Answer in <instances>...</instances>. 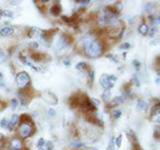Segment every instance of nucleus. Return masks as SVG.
I'll return each instance as SVG.
<instances>
[{
  "mask_svg": "<svg viewBox=\"0 0 160 150\" xmlns=\"http://www.w3.org/2000/svg\"><path fill=\"white\" fill-rule=\"evenodd\" d=\"M20 122V116L19 114H13V116L9 118V130H13L16 128V125H19Z\"/></svg>",
  "mask_w": 160,
  "mask_h": 150,
  "instance_id": "nucleus-10",
  "label": "nucleus"
},
{
  "mask_svg": "<svg viewBox=\"0 0 160 150\" xmlns=\"http://www.w3.org/2000/svg\"><path fill=\"white\" fill-rule=\"evenodd\" d=\"M79 150H80V149H79Z\"/></svg>",
  "mask_w": 160,
  "mask_h": 150,
  "instance_id": "nucleus-43",
  "label": "nucleus"
},
{
  "mask_svg": "<svg viewBox=\"0 0 160 150\" xmlns=\"http://www.w3.org/2000/svg\"><path fill=\"white\" fill-rule=\"evenodd\" d=\"M4 146V136L3 134H0V148Z\"/></svg>",
  "mask_w": 160,
  "mask_h": 150,
  "instance_id": "nucleus-37",
  "label": "nucleus"
},
{
  "mask_svg": "<svg viewBox=\"0 0 160 150\" xmlns=\"http://www.w3.org/2000/svg\"><path fill=\"white\" fill-rule=\"evenodd\" d=\"M108 60H109V61H112V63H115V64H118L119 63V60H118V57H115L113 56V54H107V56H106Z\"/></svg>",
  "mask_w": 160,
  "mask_h": 150,
  "instance_id": "nucleus-28",
  "label": "nucleus"
},
{
  "mask_svg": "<svg viewBox=\"0 0 160 150\" xmlns=\"http://www.w3.org/2000/svg\"><path fill=\"white\" fill-rule=\"evenodd\" d=\"M153 137H155V139L160 141V125H158V126L155 128V130H153Z\"/></svg>",
  "mask_w": 160,
  "mask_h": 150,
  "instance_id": "nucleus-21",
  "label": "nucleus"
},
{
  "mask_svg": "<svg viewBox=\"0 0 160 150\" xmlns=\"http://www.w3.org/2000/svg\"><path fill=\"white\" fill-rule=\"evenodd\" d=\"M19 104H20V102H19L18 98H12V100H11V108H12V109H16V108L19 106Z\"/></svg>",
  "mask_w": 160,
  "mask_h": 150,
  "instance_id": "nucleus-26",
  "label": "nucleus"
},
{
  "mask_svg": "<svg viewBox=\"0 0 160 150\" xmlns=\"http://www.w3.org/2000/svg\"><path fill=\"white\" fill-rule=\"evenodd\" d=\"M99 82H100V85H102V88H104V91H106V92H109L112 89V87H113V85L109 82L108 74H102V76H100Z\"/></svg>",
  "mask_w": 160,
  "mask_h": 150,
  "instance_id": "nucleus-7",
  "label": "nucleus"
},
{
  "mask_svg": "<svg viewBox=\"0 0 160 150\" xmlns=\"http://www.w3.org/2000/svg\"><path fill=\"white\" fill-rule=\"evenodd\" d=\"M103 100H104V101H106L107 104L111 102L112 97H111V94H109V92H106V91H104V93H103Z\"/></svg>",
  "mask_w": 160,
  "mask_h": 150,
  "instance_id": "nucleus-22",
  "label": "nucleus"
},
{
  "mask_svg": "<svg viewBox=\"0 0 160 150\" xmlns=\"http://www.w3.org/2000/svg\"><path fill=\"white\" fill-rule=\"evenodd\" d=\"M0 126L3 129H6V130H9V118H3L0 121Z\"/></svg>",
  "mask_w": 160,
  "mask_h": 150,
  "instance_id": "nucleus-17",
  "label": "nucleus"
},
{
  "mask_svg": "<svg viewBox=\"0 0 160 150\" xmlns=\"http://www.w3.org/2000/svg\"><path fill=\"white\" fill-rule=\"evenodd\" d=\"M119 48L122 49V51H127V49L131 48V44H129V43H123V44H122V45H120Z\"/></svg>",
  "mask_w": 160,
  "mask_h": 150,
  "instance_id": "nucleus-29",
  "label": "nucleus"
},
{
  "mask_svg": "<svg viewBox=\"0 0 160 150\" xmlns=\"http://www.w3.org/2000/svg\"><path fill=\"white\" fill-rule=\"evenodd\" d=\"M72 39L68 36L67 33H58L53 37V47L56 49V52H66L71 48Z\"/></svg>",
  "mask_w": 160,
  "mask_h": 150,
  "instance_id": "nucleus-3",
  "label": "nucleus"
},
{
  "mask_svg": "<svg viewBox=\"0 0 160 150\" xmlns=\"http://www.w3.org/2000/svg\"><path fill=\"white\" fill-rule=\"evenodd\" d=\"M19 102L22 105H28L32 100V92H31V88H27V89H23V91L19 92Z\"/></svg>",
  "mask_w": 160,
  "mask_h": 150,
  "instance_id": "nucleus-5",
  "label": "nucleus"
},
{
  "mask_svg": "<svg viewBox=\"0 0 160 150\" xmlns=\"http://www.w3.org/2000/svg\"><path fill=\"white\" fill-rule=\"evenodd\" d=\"M42 97L44 98V101L48 102L49 105H56L58 101H59L58 97L55 96L52 92H49V91H44V92H42Z\"/></svg>",
  "mask_w": 160,
  "mask_h": 150,
  "instance_id": "nucleus-6",
  "label": "nucleus"
},
{
  "mask_svg": "<svg viewBox=\"0 0 160 150\" xmlns=\"http://www.w3.org/2000/svg\"><path fill=\"white\" fill-rule=\"evenodd\" d=\"M75 3H76L79 7H87L91 2H89V0H78V2H75Z\"/></svg>",
  "mask_w": 160,
  "mask_h": 150,
  "instance_id": "nucleus-23",
  "label": "nucleus"
},
{
  "mask_svg": "<svg viewBox=\"0 0 160 150\" xmlns=\"http://www.w3.org/2000/svg\"><path fill=\"white\" fill-rule=\"evenodd\" d=\"M122 113H123V110L120 108H112L111 109V117H112V120H119L120 116H122Z\"/></svg>",
  "mask_w": 160,
  "mask_h": 150,
  "instance_id": "nucleus-12",
  "label": "nucleus"
},
{
  "mask_svg": "<svg viewBox=\"0 0 160 150\" xmlns=\"http://www.w3.org/2000/svg\"><path fill=\"white\" fill-rule=\"evenodd\" d=\"M149 24H147V23H142L140 26L138 27V32L140 33V35H143V36H146V35H148V32H149Z\"/></svg>",
  "mask_w": 160,
  "mask_h": 150,
  "instance_id": "nucleus-11",
  "label": "nucleus"
},
{
  "mask_svg": "<svg viewBox=\"0 0 160 150\" xmlns=\"http://www.w3.org/2000/svg\"><path fill=\"white\" fill-rule=\"evenodd\" d=\"M151 120H152V122L160 125V112H158V113H152V114H151Z\"/></svg>",
  "mask_w": 160,
  "mask_h": 150,
  "instance_id": "nucleus-18",
  "label": "nucleus"
},
{
  "mask_svg": "<svg viewBox=\"0 0 160 150\" xmlns=\"http://www.w3.org/2000/svg\"><path fill=\"white\" fill-rule=\"evenodd\" d=\"M49 13L52 15V16H59L60 13H62V7H60V4L58 2H55L51 7H49Z\"/></svg>",
  "mask_w": 160,
  "mask_h": 150,
  "instance_id": "nucleus-9",
  "label": "nucleus"
},
{
  "mask_svg": "<svg viewBox=\"0 0 160 150\" xmlns=\"http://www.w3.org/2000/svg\"><path fill=\"white\" fill-rule=\"evenodd\" d=\"M4 56H6V53H4L3 49H0V59H4Z\"/></svg>",
  "mask_w": 160,
  "mask_h": 150,
  "instance_id": "nucleus-40",
  "label": "nucleus"
},
{
  "mask_svg": "<svg viewBox=\"0 0 160 150\" xmlns=\"http://www.w3.org/2000/svg\"><path fill=\"white\" fill-rule=\"evenodd\" d=\"M0 87H4V82H3V73L0 72Z\"/></svg>",
  "mask_w": 160,
  "mask_h": 150,
  "instance_id": "nucleus-38",
  "label": "nucleus"
},
{
  "mask_svg": "<svg viewBox=\"0 0 160 150\" xmlns=\"http://www.w3.org/2000/svg\"><path fill=\"white\" fill-rule=\"evenodd\" d=\"M44 149H46V150H53V143H52V141H46Z\"/></svg>",
  "mask_w": 160,
  "mask_h": 150,
  "instance_id": "nucleus-27",
  "label": "nucleus"
},
{
  "mask_svg": "<svg viewBox=\"0 0 160 150\" xmlns=\"http://www.w3.org/2000/svg\"><path fill=\"white\" fill-rule=\"evenodd\" d=\"M0 16H2V11H0Z\"/></svg>",
  "mask_w": 160,
  "mask_h": 150,
  "instance_id": "nucleus-42",
  "label": "nucleus"
},
{
  "mask_svg": "<svg viewBox=\"0 0 160 150\" xmlns=\"http://www.w3.org/2000/svg\"><path fill=\"white\" fill-rule=\"evenodd\" d=\"M2 15H4V16H7V17H13V12L11 11H8V9H6V11H3Z\"/></svg>",
  "mask_w": 160,
  "mask_h": 150,
  "instance_id": "nucleus-33",
  "label": "nucleus"
},
{
  "mask_svg": "<svg viewBox=\"0 0 160 150\" xmlns=\"http://www.w3.org/2000/svg\"><path fill=\"white\" fill-rule=\"evenodd\" d=\"M126 134H127V137H128V139L131 141L132 143H135V142H138V139H136V136H135V133L131 130V129H127V132H126Z\"/></svg>",
  "mask_w": 160,
  "mask_h": 150,
  "instance_id": "nucleus-16",
  "label": "nucleus"
},
{
  "mask_svg": "<svg viewBox=\"0 0 160 150\" xmlns=\"http://www.w3.org/2000/svg\"><path fill=\"white\" fill-rule=\"evenodd\" d=\"M23 150H24V149H23Z\"/></svg>",
  "mask_w": 160,
  "mask_h": 150,
  "instance_id": "nucleus-44",
  "label": "nucleus"
},
{
  "mask_svg": "<svg viewBox=\"0 0 160 150\" xmlns=\"http://www.w3.org/2000/svg\"><path fill=\"white\" fill-rule=\"evenodd\" d=\"M38 150H46V149H44V148H42V149H38Z\"/></svg>",
  "mask_w": 160,
  "mask_h": 150,
  "instance_id": "nucleus-41",
  "label": "nucleus"
},
{
  "mask_svg": "<svg viewBox=\"0 0 160 150\" xmlns=\"http://www.w3.org/2000/svg\"><path fill=\"white\" fill-rule=\"evenodd\" d=\"M44 145H46V139H44V138H39V139H38V143H36L38 149L44 148Z\"/></svg>",
  "mask_w": 160,
  "mask_h": 150,
  "instance_id": "nucleus-25",
  "label": "nucleus"
},
{
  "mask_svg": "<svg viewBox=\"0 0 160 150\" xmlns=\"http://www.w3.org/2000/svg\"><path fill=\"white\" fill-rule=\"evenodd\" d=\"M160 112V101H155V104L152 105V108H151V114L152 113H158Z\"/></svg>",
  "mask_w": 160,
  "mask_h": 150,
  "instance_id": "nucleus-19",
  "label": "nucleus"
},
{
  "mask_svg": "<svg viewBox=\"0 0 160 150\" xmlns=\"http://www.w3.org/2000/svg\"><path fill=\"white\" fill-rule=\"evenodd\" d=\"M29 84H31V76L26 71L16 73V85L20 88V91L29 88Z\"/></svg>",
  "mask_w": 160,
  "mask_h": 150,
  "instance_id": "nucleus-4",
  "label": "nucleus"
},
{
  "mask_svg": "<svg viewBox=\"0 0 160 150\" xmlns=\"http://www.w3.org/2000/svg\"><path fill=\"white\" fill-rule=\"evenodd\" d=\"M146 109H147V101L144 98H139L138 100V110L143 112V110H146Z\"/></svg>",
  "mask_w": 160,
  "mask_h": 150,
  "instance_id": "nucleus-13",
  "label": "nucleus"
},
{
  "mask_svg": "<svg viewBox=\"0 0 160 150\" xmlns=\"http://www.w3.org/2000/svg\"><path fill=\"white\" fill-rule=\"evenodd\" d=\"M132 150H143V148L139 145V142H135L132 143Z\"/></svg>",
  "mask_w": 160,
  "mask_h": 150,
  "instance_id": "nucleus-34",
  "label": "nucleus"
},
{
  "mask_svg": "<svg viewBox=\"0 0 160 150\" xmlns=\"http://www.w3.org/2000/svg\"><path fill=\"white\" fill-rule=\"evenodd\" d=\"M108 78H109V82H111L112 85L116 82V80H118V77L115 76V74H108Z\"/></svg>",
  "mask_w": 160,
  "mask_h": 150,
  "instance_id": "nucleus-32",
  "label": "nucleus"
},
{
  "mask_svg": "<svg viewBox=\"0 0 160 150\" xmlns=\"http://www.w3.org/2000/svg\"><path fill=\"white\" fill-rule=\"evenodd\" d=\"M122 142H123V134H119L118 138H115V146L120 148L122 146Z\"/></svg>",
  "mask_w": 160,
  "mask_h": 150,
  "instance_id": "nucleus-20",
  "label": "nucleus"
},
{
  "mask_svg": "<svg viewBox=\"0 0 160 150\" xmlns=\"http://www.w3.org/2000/svg\"><path fill=\"white\" fill-rule=\"evenodd\" d=\"M35 4H36V7L40 9V11H44L46 7H48V2H47V0H38V2H35Z\"/></svg>",
  "mask_w": 160,
  "mask_h": 150,
  "instance_id": "nucleus-14",
  "label": "nucleus"
},
{
  "mask_svg": "<svg viewBox=\"0 0 160 150\" xmlns=\"http://www.w3.org/2000/svg\"><path fill=\"white\" fill-rule=\"evenodd\" d=\"M132 65L135 67V69H136V71H140V67H142V64H140V61H138V60H133V61H132Z\"/></svg>",
  "mask_w": 160,
  "mask_h": 150,
  "instance_id": "nucleus-31",
  "label": "nucleus"
},
{
  "mask_svg": "<svg viewBox=\"0 0 160 150\" xmlns=\"http://www.w3.org/2000/svg\"><path fill=\"white\" fill-rule=\"evenodd\" d=\"M71 145H72V146H75V148H80V146H83L84 143L82 141H79V139H76V141H72Z\"/></svg>",
  "mask_w": 160,
  "mask_h": 150,
  "instance_id": "nucleus-30",
  "label": "nucleus"
},
{
  "mask_svg": "<svg viewBox=\"0 0 160 150\" xmlns=\"http://www.w3.org/2000/svg\"><path fill=\"white\" fill-rule=\"evenodd\" d=\"M16 132H18V137L22 139H27L33 136L35 124L32 121L31 116H28V114H22V116H20V122L18 125Z\"/></svg>",
  "mask_w": 160,
  "mask_h": 150,
  "instance_id": "nucleus-1",
  "label": "nucleus"
},
{
  "mask_svg": "<svg viewBox=\"0 0 160 150\" xmlns=\"http://www.w3.org/2000/svg\"><path fill=\"white\" fill-rule=\"evenodd\" d=\"M132 82H135V85H136V87H140V81H139L138 74H135V76H133V78H132Z\"/></svg>",
  "mask_w": 160,
  "mask_h": 150,
  "instance_id": "nucleus-35",
  "label": "nucleus"
},
{
  "mask_svg": "<svg viewBox=\"0 0 160 150\" xmlns=\"http://www.w3.org/2000/svg\"><path fill=\"white\" fill-rule=\"evenodd\" d=\"M93 78H95V71L93 69H89L88 71V80H89V82H93Z\"/></svg>",
  "mask_w": 160,
  "mask_h": 150,
  "instance_id": "nucleus-24",
  "label": "nucleus"
},
{
  "mask_svg": "<svg viewBox=\"0 0 160 150\" xmlns=\"http://www.w3.org/2000/svg\"><path fill=\"white\" fill-rule=\"evenodd\" d=\"M13 32H15V28L12 26H9V24H6V26H3L2 29H0V36H3V37L12 36Z\"/></svg>",
  "mask_w": 160,
  "mask_h": 150,
  "instance_id": "nucleus-8",
  "label": "nucleus"
},
{
  "mask_svg": "<svg viewBox=\"0 0 160 150\" xmlns=\"http://www.w3.org/2000/svg\"><path fill=\"white\" fill-rule=\"evenodd\" d=\"M76 69H78V71H80V72H84V71L88 72L91 68H89V65L87 63H78L76 64Z\"/></svg>",
  "mask_w": 160,
  "mask_h": 150,
  "instance_id": "nucleus-15",
  "label": "nucleus"
},
{
  "mask_svg": "<svg viewBox=\"0 0 160 150\" xmlns=\"http://www.w3.org/2000/svg\"><path fill=\"white\" fill-rule=\"evenodd\" d=\"M63 63H64V65H66V67H69V65H71V59L66 57V59L63 60Z\"/></svg>",
  "mask_w": 160,
  "mask_h": 150,
  "instance_id": "nucleus-36",
  "label": "nucleus"
},
{
  "mask_svg": "<svg viewBox=\"0 0 160 150\" xmlns=\"http://www.w3.org/2000/svg\"><path fill=\"white\" fill-rule=\"evenodd\" d=\"M48 114H49V116H55V114H56V113H55V110H53V109H48Z\"/></svg>",
  "mask_w": 160,
  "mask_h": 150,
  "instance_id": "nucleus-39",
  "label": "nucleus"
},
{
  "mask_svg": "<svg viewBox=\"0 0 160 150\" xmlns=\"http://www.w3.org/2000/svg\"><path fill=\"white\" fill-rule=\"evenodd\" d=\"M104 51H106V44L103 43L102 39H96L87 48H84L82 52L89 59H98L104 53Z\"/></svg>",
  "mask_w": 160,
  "mask_h": 150,
  "instance_id": "nucleus-2",
  "label": "nucleus"
}]
</instances>
